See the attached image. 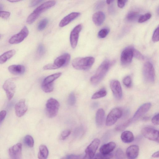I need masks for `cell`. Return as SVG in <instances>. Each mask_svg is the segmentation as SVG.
Wrapping results in <instances>:
<instances>
[{
	"instance_id": "cell-1",
	"label": "cell",
	"mask_w": 159,
	"mask_h": 159,
	"mask_svg": "<svg viewBox=\"0 0 159 159\" xmlns=\"http://www.w3.org/2000/svg\"><path fill=\"white\" fill-rule=\"evenodd\" d=\"M112 63L109 60H104L97 69L95 73L91 78V83L96 85L101 81L111 67Z\"/></svg>"
},
{
	"instance_id": "cell-2",
	"label": "cell",
	"mask_w": 159,
	"mask_h": 159,
	"mask_svg": "<svg viewBox=\"0 0 159 159\" xmlns=\"http://www.w3.org/2000/svg\"><path fill=\"white\" fill-rule=\"evenodd\" d=\"M95 61V59L92 57H77L72 61V65L75 69L79 70H87L89 69Z\"/></svg>"
},
{
	"instance_id": "cell-3",
	"label": "cell",
	"mask_w": 159,
	"mask_h": 159,
	"mask_svg": "<svg viewBox=\"0 0 159 159\" xmlns=\"http://www.w3.org/2000/svg\"><path fill=\"white\" fill-rule=\"evenodd\" d=\"M70 58V54L65 53L57 58L52 64L45 65L43 69L45 70H53L66 66L69 63Z\"/></svg>"
},
{
	"instance_id": "cell-4",
	"label": "cell",
	"mask_w": 159,
	"mask_h": 159,
	"mask_svg": "<svg viewBox=\"0 0 159 159\" xmlns=\"http://www.w3.org/2000/svg\"><path fill=\"white\" fill-rule=\"evenodd\" d=\"M59 106V103L56 99L52 98L48 99L46 104L45 111L47 116L50 118L56 116Z\"/></svg>"
},
{
	"instance_id": "cell-5",
	"label": "cell",
	"mask_w": 159,
	"mask_h": 159,
	"mask_svg": "<svg viewBox=\"0 0 159 159\" xmlns=\"http://www.w3.org/2000/svg\"><path fill=\"white\" fill-rule=\"evenodd\" d=\"M143 73L144 78L146 82L149 83L154 82L155 72L153 66L150 62L147 61L144 63Z\"/></svg>"
},
{
	"instance_id": "cell-6",
	"label": "cell",
	"mask_w": 159,
	"mask_h": 159,
	"mask_svg": "<svg viewBox=\"0 0 159 159\" xmlns=\"http://www.w3.org/2000/svg\"><path fill=\"white\" fill-rule=\"evenodd\" d=\"M15 78H9L5 81L2 87L5 91L7 97L10 100L13 97L15 92L16 86Z\"/></svg>"
},
{
	"instance_id": "cell-7",
	"label": "cell",
	"mask_w": 159,
	"mask_h": 159,
	"mask_svg": "<svg viewBox=\"0 0 159 159\" xmlns=\"http://www.w3.org/2000/svg\"><path fill=\"white\" fill-rule=\"evenodd\" d=\"M121 110L118 108L113 109L109 113L106 121V125L110 126L114 125L122 115Z\"/></svg>"
},
{
	"instance_id": "cell-8",
	"label": "cell",
	"mask_w": 159,
	"mask_h": 159,
	"mask_svg": "<svg viewBox=\"0 0 159 159\" xmlns=\"http://www.w3.org/2000/svg\"><path fill=\"white\" fill-rule=\"evenodd\" d=\"M100 140L98 138L94 139L86 148L85 155L84 159H91L95 156L100 144Z\"/></svg>"
},
{
	"instance_id": "cell-9",
	"label": "cell",
	"mask_w": 159,
	"mask_h": 159,
	"mask_svg": "<svg viewBox=\"0 0 159 159\" xmlns=\"http://www.w3.org/2000/svg\"><path fill=\"white\" fill-rule=\"evenodd\" d=\"M29 30L25 26L18 33L12 36L9 40L11 44H17L22 42L28 35Z\"/></svg>"
},
{
	"instance_id": "cell-10",
	"label": "cell",
	"mask_w": 159,
	"mask_h": 159,
	"mask_svg": "<svg viewBox=\"0 0 159 159\" xmlns=\"http://www.w3.org/2000/svg\"><path fill=\"white\" fill-rule=\"evenodd\" d=\"M141 133L146 138L159 143L158 131L153 128L145 127L141 130Z\"/></svg>"
},
{
	"instance_id": "cell-11",
	"label": "cell",
	"mask_w": 159,
	"mask_h": 159,
	"mask_svg": "<svg viewBox=\"0 0 159 159\" xmlns=\"http://www.w3.org/2000/svg\"><path fill=\"white\" fill-rule=\"evenodd\" d=\"M82 28L81 24H80L75 26L71 32L70 35V42L71 47L75 48L77 44L80 32Z\"/></svg>"
},
{
	"instance_id": "cell-12",
	"label": "cell",
	"mask_w": 159,
	"mask_h": 159,
	"mask_svg": "<svg viewBox=\"0 0 159 159\" xmlns=\"http://www.w3.org/2000/svg\"><path fill=\"white\" fill-rule=\"evenodd\" d=\"M110 86L113 95L117 99H120L122 96V92L120 82L117 80H111Z\"/></svg>"
},
{
	"instance_id": "cell-13",
	"label": "cell",
	"mask_w": 159,
	"mask_h": 159,
	"mask_svg": "<svg viewBox=\"0 0 159 159\" xmlns=\"http://www.w3.org/2000/svg\"><path fill=\"white\" fill-rule=\"evenodd\" d=\"M132 47H128L124 50L120 56V61L122 64L126 65L130 64L133 57Z\"/></svg>"
},
{
	"instance_id": "cell-14",
	"label": "cell",
	"mask_w": 159,
	"mask_h": 159,
	"mask_svg": "<svg viewBox=\"0 0 159 159\" xmlns=\"http://www.w3.org/2000/svg\"><path fill=\"white\" fill-rule=\"evenodd\" d=\"M22 144L18 143L9 148L8 153L11 159H20L22 153Z\"/></svg>"
},
{
	"instance_id": "cell-15",
	"label": "cell",
	"mask_w": 159,
	"mask_h": 159,
	"mask_svg": "<svg viewBox=\"0 0 159 159\" xmlns=\"http://www.w3.org/2000/svg\"><path fill=\"white\" fill-rule=\"evenodd\" d=\"M15 112L16 116L18 117L23 116L27 110V107L24 99L20 100L15 105Z\"/></svg>"
},
{
	"instance_id": "cell-16",
	"label": "cell",
	"mask_w": 159,
	"mask_h": 159,
	"mask_svg": "<svg viewBox=\"0 0 159 159\" xmlns=\"http://www.w3.org/2000/svg\"><path fill=\"white\" fill-rule=\"evenodd\" d=\"M151 106V104L150 102L146 103L141 105L134 115L132 118L133 121L139 119L149 110Z\"/></svg>"
},
{
	"instance_id": "cell-17",
	"label": "cell",
	"mask_w": 159,
	"mask_h": 159,
	"mask_svg": "<svg viewBox=\"0 0 159 159\" xmlns=\"http://www.w3.org/2000/svg\"><path fill=\"white\" fill-rule=\"evenodd\" d=\"M139 148L137 145H132L127 148L126 155L128 159H136L139 153Z\"/></svg>"
},
{
	"instance_id": "cell-18",
	"label": "cell",
	"mask_w": 159,
	"mask_h": 159,
	"mask_svg": "<svg viewBox=\"0 0 159 159\" xmlns=\"http://www.w3.org/2000/svg\"><path fill=\"white\" fill-rule=\"evenodd\" d=\"M80 13L78 12H72L64 17L60 21L59 26L63 27L79 16Z\"/></svg>"
},
{
	"instance_id": "cell-19",
	"label": "cell",
	"mask_w": 159,
	"mask_h": 159,
	"mask_svg": "<svg viewBox=\"0 0 159 159\" xmlns=\"http://www.w3.org/2000/svg\"><path fill=\"white\" fill-rule=\"evenodd\" d=\"M8 70L11 74L15 75H21L25 71L24 66L20 65H13L9 66Z\"/></svg>"
},
{
	"instance_id": "cell-20",
	"label": "cell",
	"mask_w": 159,
	"mask_h": 159,
	"mask_svg": "<svg viewBox=\"0 0 159 159\" xmlns=\"http://www.w3.org/2000/svg\"><path fill=\"white\" fill-rule=\"evenodd\" d=\"M116 146V144L113 142H111L104 144L101 146L99 149L100 152L102 154H108L111 153Z\"/></svg>"
},
{
	"instance_id": "cell-21",
	"label": "cell",
	"mask_w": 159,
	"mask_h": 159,
	"mask_svg": "<svg viewBox=\"0 0 159 159\" xmlns=\"http://www.w3.org/2000/svg\"><path fill=\"white\" fill-rule=\"evenodd\" d=\"M56 2L55 1H49L43 3L36 8L34 11L40 15L44 11L55 5Z\"/></svg>"
},
{
	"instance_id": "cell-22",
	"label": "cell",
	"mask_w": 159,
	"mask_h": 159,
	"mask_svg": "<svg viewBox=\"0 0 159 159\" xmlns=\"http://www.w3.org/2000/svg\"><path fill=\"white\" fill-rule=\"evenodd\" d=\"M105 18V15L103 12L98 11L93 15L92 18L94 24L97 26H99L103 22Z\"/></svg>"
},
{
	"instance_id": "cell-23",
	"label": "cell",
	"mask_w": 159,
	"mask_h": 159,
	"mask_svg": "<svg viewBox=\"0 0 159 159\" xmlns=\"http://www.w3.org/2000/svg\"><path fill=\"white\" fill-rule=\"evenodd\" d=\"M105 118V112L102 108L99 109L96 113V122L99 127L102 126L104 124Z\"/></svg>"
},
{
	"instance_id": "cell-24",
	"label": "cell",
	"mask_w": 159,
	"mask_h": 159,
	"mask_svg": "<svg viewBox=\"0 0 159 159\" xmlns=\"http://www.w3.org/2000/svg\"><path fill=\"white\" fill-rule=\"evenodd\" d=\"M122 141L125 143H130L133 142L134 139L133 134L129 131L123 132L120 136Z\"/></svg>"
},
{
	"instance_id": "cell-25",
	"label": "cell",
	"mask_w": 159,
	"mask_h": 159,
	"mask_svg": "<svg viewBox=\"0 0 159 159\" xmlns=\"http://www.w3.org/2000/svg\"><path fill=\"white\" fill-rule=\"evenodd\" d=\"M14 50L7 51L0 56V64H2L6 62L8 59L12 57L15 54Z\"/></svg>"
},
{
	"instance_id": "cell-26",
	"label": "cell",
	"mask_w": 159,
	"mask_h": 159,
	"mask_svg": "<svg viewBox=\"0 0 159 159\" xmlns=\"http://www.w3.org/2000/svg\"><path fill=\"white\" fill-rule=\"evenodd\" d=\"M48 155V151L47 147L42 144L39 147V152L38 155L39 159H47Z\"/></svg>"
},
{
	"instance_id": "cell-27",
	"label": "cell",
	"mask_w": 159,
	"mask_h": 159,
	"mask_svg": "<svg viewBox=\"0 0 159 159\" xmlns=\"http://www.w3.org/2000/svg\"><path fill=\"white\" fill-rule=\"evenodd\" d=\"M61 73L58 72L53 74L46 77L43 81L42 85H43L53 83V82L60 77Z\"/></svg>"
},
{
	"instance_id": "cell-28",
	"label": "cell",
	"mask_w": 159,
	"mask_h": 159,
	"mask_svg": "<svg viewBox=\"0 0 159 159\" xmlns=\"http://www.w3.org/2000/svg\"><path fill=\"white\" fill-rule=\"evenodd\" d=\"M139 16V13L135 11H130L127 14L126 20L129 21H134L136 20Z\"/></svg>"
},
{
	"instance_id": "cell-29",
	"label": "cell",
	"mask_w": 159,
	"mask_h": 159,
	"mask_svg": "<svg viewBox=\"0 0 159 159\" xmlns=\"http://www.w3.org/2000/svg\"><path fill=\"white\" fill-rule=\"evenodd\" d=\"M107 92L106 90L104 88L102 89L99 90L95 93L92 96L91 98L96 99L103 97L106 96Z\"/></svg>"
},
{
	"instance_id": "cell-30",
	"label": "cell",
	"mask_w": 159,
	"mask_h": 159,
	"mask_svg": "<svg viewBox=\"0 0 159 159\" xmlns=\"http://www.w3.org/2000/svg\"><path fill=\"white\" fill-rule=\"evenodd\" d=\"M133 121L132 119H129L125 122L116 126L115 128L116 129L117 131L123 130L129 125Z\"/></svg>"
},
{
	"instance_id": "cell-31",
	"label": "cell",
	"mask_w": 159,
	"mask_h": 159,
	"mask_svg": "<svg viewBox=\"0 0 159 159\" xmlns=\"http://www.w3.org/2000/svg\"><path fill=\"white\" fill-rule=\"evenodd\" d=\"M24 143L28 147L31 148L34 145V140L33 137L30 135H27L25 136L24 139Z\"/></svg>"
},
{
	"instance_id": "cell-32",
	"label": "cell",
	"mask_w": 159,
	"mask_h": 159,
	"mask_svg": "<svg viewBox=\"0 0 159 159\" xmlns=\"http://www.w3.org/2000/svg\"><path fill=\"white\" fill-rule=\"evenodd\" d=\"M48 23V20L46 18H44L41 20L39 22L38 25V29L39 31L44 30Z\"/></svg>"
},
{
	"instance_id": "cell-33",
	"label": "cell",
	"mask_w": 159,
	"mask_h": 159,
	"mask_svg": "<svg viewBox=\"0 0 159 159\" xmlns=\"http://www.w3.org/2000/svg\"><path fill=\"white\" fill-rule=\"evenodd\" d=\"M113 156V154L111 153L107 154H102L100 153L96 155L95 158L96 159H111Z\"/></svg>"
},
{
	"instance_id": "cell-34",
	"label": "cell",
	"mask_w": 159,
	"mask_h": 159,
	"mask_svg": "<svg viewBox=\"0 0 159 159\" xmlns=\"http://www.w3.org/2000/svg\"><path fill=\"white\" fill-rule=\"evenodd\" d=\"M41 88L43 90L45 93H50L53 89V83L45 85H42Z\"/></svg>"
},
{
	"instance_id": "cell-35",
	"label": "cell",
	"mask_w": 159,
	"mask_h": 159,
	"mask_svg": "<svg viewBox=\"0 0 159 159\" xmlns=\"http://www.w3.org/2000/svg\"><path fill=\"white\" fill-rule=\"evenodd\" d=\"M151 14L149 13H148L142 15L139 17L138 19V22L139 23L145 22L149 19L151 18Z\"/></svg>"
},
{
	"instance_id": "cell-36",
	"label": "cell",
	"mask_w": 159,
	"mask_h": 159,
	"mask_svg": "<svg viewBox=\"0 0 159 159\" xmlns=\"http://www.w3.org/2000/svg\"><path fill=\"white\" fill-rule=\"evenodd\" d=\"M132 50L133 57L140 60L144 59V56L139 51L133 47Z\"/></svg>"
},
{
	"instance_id": "cell-37",
	"label": "cell",
	"mask_w": 159,
	"mask_h": 159,
	"mask_svg": "<svg viewBox=\"0 0 159 159\" xmlns=\"http://www.w3.org/2000/svg\"><path fill=\"white\" fill-rule=\"evenodd\" d=\"M109 32V29L104 28L100 30L98 33V36L99 38L102 39L106 37Z\"/></svg>"
},
{
	"instance_id": "cell-38",
	"label": "cell",
	"mask_w": 159,
	"mask_h": 159,
	"mask_svg": "<svg viewBox=\"0 0 159 159\" xmlns=\"http://www.w3.org/2000/svg\"><path fill=\"white\" fill-rule=\"evenodd\" d=\"M115 157L116 159H125V154L123 150L118 149L115 152Z\"/></svg>"
},
{
	"instance_id": "cell-39",
	"label": "cell",
	"mask_w": 159,
	"mask_h": 159,
	"mask_svg": "<svg viewBox=\"0 0 159 159\" xmlns=\"http://www.w3.org/2000/svg\"><path fill=\"white\" fill-rule=\"evenodd\" d=\"M123 82L126 87H130L131 86L132 81L130 76L128 75L125 77L123 79Z\"/></svg>"
},
{
	"instance_id": "cell-40",
	"label": "cell",
	"mask_w": 159,
	"mask_h": 159,
	"mask_svg": "<svg viewBox=\"0 0 159 159\" xmlns=\"http://www.w3.org/2000/svg\"><path fill=\"white\" fill-rule=\"evenodd\" d=\"M76 99L75 95L73 93H71L69 95L68 98V103L70 106H73L75 103Z\"/></svg>"
},
{
	"instance_id": "cell-41",
	"label": "cell",
	"mask_w": 159,
	"mask_h": 159,
	"mask_svg": "<svg viewBox=\"0 0 159 159\" xmlns=\"http://www.w3.org/2000/svg\"><path fill=\"white\" fill-rule=\"evenodd\" d=\"M45 49L44 45L42 44H40L38 48L37 53L38 55L40 57H42L44 53Z\"/></svg>"
},
{
	"instance_id": "cell-42",
	"label": "cell",
	"mask_w": 159,
	"mask_h": 159,
	"mask_svg": "<svg viewBox=\"0 0 159 159\" xmlns=\"http://www.w3.org/2000/svg\"><path fill=\"white\" fill-rule=\"evenodd\" d=\"M70 131L69 130H66L63 131L61 133L60 136V139L64 140L66 139L70 134Z\"/></svg>"
},
{
	"instance_id": "cell-43",
	"label": "cell",
	"mask_w": 159,
	"mask_h": 159,
	"mask_svg": "<svg viewBox=\"0 0 159 159\" xmlns=\"http://www.w3.org/2000/svg\"><path fill=\"white\" fill-rule=\"evenodd\" d=\"M152 40L154 42H157L159 41V27L158 26L155 30L152 37Z\"/></svg>"
},
{
	"instance_id": "cell-44",
	"label": "cell",
	"mask_w": 159,
	"mask_h": 159,
	"mask_svg": "<svg viewBox=\"0 0 159 159\" xmlns=\"http://www.w3.org/2000/svg\"><path fill=\"white\" fill-rule=\"evenodd\" d=\"M10 13L8 11H0V17L4 19H8L10 15Z\"/></svg>"
},
{
	"instance_id": "cell-45",
	"label": "cell",
	"mask_w": 159,
	"mask_h": 159,
	"mask_svg": "<svg viewBox=\"0 0 159 159\" xmlns=\"http://www.w3.org/2000/svg\"><path fill=\"white\" fill-rule=\"evenodd\" d=\"M152 122L155 125H158L159 124V113L155 114L152 119Z\"/></svg>"
},
{
	"instance_id": "cell-46",
	"label": "cell",
	"mask_w": 159,
	"mask_h": 159,
	"mask_svg": "<svg viewBox=\"0 0 159 159\" xmlns=\"http://www.w3.org/2000/svg\"><path fill=\"white\" fill-rule=\"evenodd\" d=\"M127 0H118L117 1V5L118 7L121 8H123L125 6Z\"/></svg>"
},
{
	"instance_id": "cell-47",
	"label": "cell",
	"mask_w": 159,
	"mask_h": 159,
	"mask_svg": "<svg viewBox=\"0 0 159 159\" xmlns=\"http://www.w3.org/2000/svg\"><path fill=\"white\" fill-rule=\"evenodd\" d=\"M43 1L41 0L31 1L30 3V6L31 7H35Z\"/></svg>"
},
{
	"instance_id": "cell-48",
	"label": "cell",
	"mask_w": 159,
	"mask_h": 159,
	"mask_svg": "<svg viewBox=\"0 0 159 159\" xmlns=\"http://www.w3.org/2000/svg\"><path fill=\"white\" fill-rule=\"evenodd\" d=\"M105 3L103 1H100L96 3L95 8L96 9H98L102 8L104 6Z\"/></svg>"
},
{
	"instance_id": "cell-49",
	"label": "cell",
	"mask_w": 159,
	"mask_h": 159,
	"mask_svg": "<svg viewBox=\"0 0 159 159\" xmlns=\"http://www.w3.org/2000/svg\"><path fill=\"white\" fill-rule=\"evenodd\" d=\"M6 114L7 112L5 110H2L0 112V124L5 118Z\"/></svg>"
},
{
	"instance_id": "cell-50",
	"label": "cell",
	"mask_w": 159,
	"mask_h": 159,
	"mask_svg": "<svg viewBox=\"0 0 159 159\" xmlns=\"http://www.w3.org/2000/svg\"><path fill=\"white\" fill-rule=\"evenodd\" d=\"M152 157L155 158H157L159 157V151H157L154 153L152 155Z\"/></svg>"
},
{
	"instance_id": "cell-51",
	"label": "cell",
	"mask_w": 159,
	"mask_h": 159,
	"mask_svg": "<svg viewBox=\"0 0 159 159\" xmlns=\"http://www.w3.org/2000/svg\"><path fill=\"white\" fill-rule=\"evenodd\" d=\"M114 1L113 0H107L106 1L107 3L108 4H110Z\"/></svg>"
},
{
	"instance_id": "cell-52",
	"label": "cell",
	"mask_w": 159,
	"mask_h": 159,
	"mask_svg": "<svg viewBox=\"0 0 159 159\" xmlns=\"http://www.w3.org/2000/svg\"><path fill=\"white\" fill-rule=\"evenodd\" d=\"M61 159H69V155L63 157Z\"/></svg>"
},
{
	"instance_id": "cell-53",
	"label": "cell",
	"mask_w": 159,
	"mask_h": 159,
	"mask_svg": "<svg viewBox=\"0 0 159 159\" xmlns=\"http://www.w3.org/2000/svg\"><path fill=\"white\" fill-rule=\"evenodd\" d=\"M8 1L9 2H18L19 1H20V0H10V1Z\"/></svg>"
},
{
	"instance_id": "cell-54",
	"label": "cell",
	"mask_w": 159,
	"mask_h": 159,
	"mask_svg": "<svg viewBox=\"0 0 159 159\" xmlns=\"http://www.w3.org/2000/svg\"><path fill=\"white\" fill-rule=\"evenodd\" d=\"M3 5L2 3H0V11H2L3 9Z\"/></svg>"
},
{
	"instance_id": "cell-55",
	"label": "cell",
	"mask_w": 159,
	"mask_h": 159,
	"mask_svg": "<svg viewBox=\"0 0 159 159\" xmlns=\"http://www.w3.org/2000/svg\"><path fill=\"white\" fill-rule=\"evenodd\" d=\"M149 119V118L147 117H145L143 118V120H147Z\"/></svg>"
},
{
	"instance_id": "cell-56",
	"label": "cell",
	"mask_w": 159,
	"mask_h": 159,
	"mask_svg": "<svg viewBox=\"0 0 159 159\" xmlns=\"http://www.w3.org/2000/svg\"><path fill=\"white\" fill-rule=\"evenodd\" d=\"M95 159V158H94V159Z\"/></svg>"
},
{
	"instance_id": "cell-57",
	"label": "cell",
	"mask_w": 159,
	"mask_h": 159,
	"mask_svg": "<svg viewBox=\"0 0 159 159\" xmlns=\"http://www.w3.org/2000/svg\"></svg>"
}]
</instances>
